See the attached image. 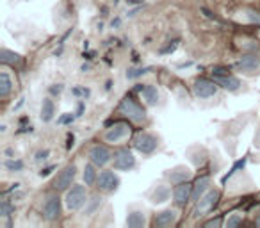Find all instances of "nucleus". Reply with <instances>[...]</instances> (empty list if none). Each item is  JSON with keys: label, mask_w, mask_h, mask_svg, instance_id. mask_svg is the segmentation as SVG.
<instances>
[{"label": "nucleus", "mask_w": 260, "mask_h": 228, "mask_svg": "<svg viewBox=\"0 0 260 228\" xmlns=\"http://www.w3.org/2000/svg\"><path fill=\"white\" fill-rule=\"evenodd\" d=\"M152 72V66H143V68H130L126 72V79H139V77L146 75Z\"/></svg>", "instance_id": "obj_27"}, {"label": "nucleus", "mask_w": 260, "mask_h": 228, "mask_svg": "<svg viewBox=\"0 0 260 228\" xmlns=\"http://www.w3.org/2000/svg\"><path fill=\"white\" fill-rule=\"evenodd\" d=\"M13 214V205L8 202V200H4V202L0 203V216L2 217H11Z\"/></svg>", "instance_id": "obj_31"}, {"label": "nucleus", "mask_w": 260, "mask_h": 228, "mask_svg": "<svg viewBox=\"0 0 260 228\" xmlns=\"http://www.w3.org/2000/svg\"><path fill=\"white\" fill-rule=\"evenodd\" d=\"M73 141H75V138H73V134H68V145H66V148H73V145H75V143H73Z\"/></svg>", "instance_id": "obj_41"}, {"label": "nucleus", "mask_w": 260, "mask_h": 228, "mask_svg": "<svg viewBox=\"0 0 260 228\" xmlns=\"http://www.w3.org/2000/svg\"><path fill=\"white\" fill-rule=\"evenodd\" d=\"M75 177H77V166L75 164H70V166L62 168L57 173V177L52 180V187H54L55 191H68L73 185Z\"/></svg>", "instance_id": "obj_5"}, {"label": "nucleus", "mask_w": 260, "mask_h": 228, "mask_svg": "<svg viewBox=\"0 0 260 228\" xmlns=\"http://www.w3.org/2000/svg\"><path fill=\"white\" fill-rule=\"evenodd\" d=\"M202 13H203V15H205V16H207V18H209V20H214V22H217V23H219V20H217V16H214L212 13L209 11V9L202 8Z\"/></svg>", "instance_id": "obj_38"}, {"label": "nucleus", "mask_w": 260, "mask_h": 228, "mask_svg": "<svg viewBox=\"0 0 260 228\" xmlns=\"http://www.w3.org/2000/svg\"><path fill=\"white\" fill-rule=\"evenodd\" d=\"M235 68H237L239 72L253 73L260 68V57L256 54H253V52H248V54H244L237 62H235Z\"/></svg>", "instance_id": "obj_13"}, {"label": "nucleus", "mask_w": 260, "mask_h": 228, "mask_svg": "<svg viewBox=\"0 0 260 228\" xmlns=\"http://www.w3.org/2000/svg\"><path fill=\"white\" fill-rule=\"evenodd\" d=\"M96 187L100 189L102 192H114V191H118L119 177L114 173V171H102V173L98 175Z\"/></svg>", "instance_id": "obj_9"}, {"label": "nucleus", "mask_w": 260, "mask_h": 228, "mask_svg": "<svg viewBox=\"0 0 260 228\" xmlns=\"http://www.w3.org/2000/svg\"><path fill=\"white\" fill-rule=\"evenodd\" d=\"M118 2H119V0H114V4H118Z\"/></svg>", "instance_id": "obj_45"}, {"label": "nucleus", "mask_w": 260, "mask_h": 228, "mask_svg": "<svg viewBox=\"0 0 260 228\" xmlns=\"http://www.w3.org/2000/svg\"><path fill=\"white\" fill-rule=\"evenodd\" d=\"M55 170V166H48V168H43V170L40 171V177H48V175L52 173V171Z\"/></svg>", "instance_id": "obj_39"}, {"label": "nucleus", "mask_w": 260, "mask_h": 228, "mask_svg": "<svg viewBox=\"0 0 260 228\" xmlns=\"http://www.w3.org/2000/svg\"><path fill=\"white\" fill-rule=\"evenodd\" d=\"M13 91V80L8 72L0 73V98H8Z\"/></svg>", "instance_id": "obj_22"}, {"label": "nucleus", "mask_w": 260, "mask_h": 228, "mask_svg": "<svg viewBox=\"0 0 260 228\" xmlns=\"http://www.w3.org/2000/svg\"><path fill=\"white\" fill-rule=\"evenodd\" d=\"M205 226L207 228H212V226H223V217L221 216H217V217H214V219H209V221H205Z\"/></svg>", "instance_id": "obj_34"}, {"label": "nucleus", "mask_w": 260, "mask_h": 228, "mask_svg": "<svg viewBox=\"0 0 260 228\" xmlns=\"http://www.w3.org/2000/svg\"><path fill=\"white\" fill-rule=\"evenodd\" d=\"M75 118H77L75 112H66L64 116L59 118V123H61V125H70V123H73V121H75Z\"/></svg>", "instance_id": "obj_33"}, {"label": "nucleus", "mask_w": 260, "mask_h": 228, "mask_svg": "<svg viewBox=\"0 0 260 228\" xmlns=\"http://www.w3.org/2000/svg\"><path fill=\"white\" fill-rule=\"evenodd\" d=\"M246 16L251 23H256L260 27V13L255 11V9H246Z\"/></svg>", "instance_id": "obj_32"}, {"label": "nucleus", "mask_w": 260, "mask_h": 228, "mask_svg": "<svg viewBox=\"0 0 260 228\" xmlns=\"http://www.w3.org/2000/svg\"><path fill=\"white\" fill-rule=\"evenodd\" d=\"M146 224V216L141 210H134L126 216V226L128 228H143Z\"/></svg>", "instance_id": "obj_18"}, {"label": "nucleus", "mask_w": 260, "mask_h": 228, "mask_svg": "<svg viewBox=\"0 0 260 228\" xmlns=\"http://www.w3.org/2000/svg\"><path fill=\"white\" fill-rule=\"evenodd\" d=\"M54 114H55L54 100H52V98H45L43 104H41V120H43L45 123H48V121H52Z\"/></svg>", "instance_id": "obj_20"}, {"label": "nucleus", "mask_w": 260, "mask_h": 228, "mask_svg": "<svg viewBox=\"0 0 260 228\" xmlns=\"http://www.w3.org/2000/svg\"><path fill=\"white\" fill-rule=\"evenodd\" d=\"M178 43H180V41H178V40H173V41H170V43H168L166 47H162V48H160V50H159V54H160V55H166V54H173V52H175V50H177V48H178Z\"/></svg>", "instance_id": "obj_30"}, {"label": "nucleus", "mask_w": 260, "mask_h": 228, "mask_svg": "<svg viewBox=\"0 0 260 228\" xmlns=\"http://www.w3.org/2000/svg\"><path fill=\"white\" fill-rule=\"evenodd\" d=\"M170 182L173 185L180 184V182H189V178H191V171L187 170V168H177V170H173L170 175Z\"/></svg>", "instance_id": "obj_21"}, {"label": "nucleus", "mask_w": 260, "mask_h": 228, "mask_svg": "<svg viewBox=\"0 0 260 228\" xmlns=\"http://www.w3.org/2000/svg\"><path fill=\"white\" fill-rule=\"evenodd\" d=\"M214 80L217 82V86H221L226 91H237L241 87V80L237 77H234L232 73H226V75H217L214 77Z\"/></svg>", "instance_id": "obj_15"}, {"label": "nucleus", "mask_w": 260, "mask_h": 228, "mask_svg": "<svg viewBox=\"0 0 260 228\" xmlns=\"http://www.w3.org/2000/svg\"><path fill=\"white\" fill-rule=\"evenodd\" d=\"M112 162H114L116 171H128L136 166V157L128 148H119L112 155Z\"/></svg>", "instance_id": "obj_7"}, {"label": "nucleus", "mask_w": 260, "mask_h": 228, "mask_svg": "<svg viewBox=\"0 0 260 228\" xmlns=\"http://www.w3.org/2000/svg\"><path fill=\"white\" fill-rule=\"evenodd\" d=\"M48 155H50V152H48V150H40V152L36 153V160H38V162H40V160H45Z\"/></svg>", "instance_id": "obj_36"}, {"label": "nucleus", "mask_w": 260, "mask_h": 228, "mask_svg": "<svg viewBox=\"0 0 260 228\" xmlns=\"http://www.w3.org/2000/svg\"><path fill=\"white\" fill-rule=\"evenodd\" d=\"M192 196V184L191 182H180L173 189V202L177 207H185V203Z\"/></svg>", "instance_id": "obj_12"}, {"label": "nucleus", "mask_w": 260, "mask_h": 228, "mask_svg": "<svg viewBox=\"0 0 260 228\" xmlns=\"http://www.w3.org/2000/svg\"><path fill=\"white\" fill-rule=\"evenodd\" d=\"M258 36H260V29H258Z\"/></svg>", "instance_id": "obj_46"}, {"label": "nucleus", "mask_w": 260, "mask_h": 228, "mask_svg": "<svg viewBox=\"0 0 260 228\" xmlns=\"http://www.w3.org/2000/svg\"><path fill=\"white\" fill-rule=\"evenodd\" d=\"M102 202H104V198L102 196H93L91 200H87V203H89V207H86V212L84 214H87V216H91V214L94 212V210L98 209V207L102 205Z\"/></svg>", "instance_id": "obj_28"}, {"label": "nucleus", "mask_w": 260, "mask_h": 228, "mask_svg": "<svg viewBox=\"0 0 260 228\" xmlns=\"http://www.w3.org/2000/svg\"><path fill=\"white\" fill-rule=\"evenodd\" d=\"M119 23H121V20L116 18V20H112V22H111V27H112V29H114V27H119Z\"/></svg>", "instance_id": "obj_42"}, {"label": "nucleus", "mask_w": 260, "mask_h": 228, "mask_svg": "<svg viewBox=\"0 0 260 228\" xmlns=\"http://www.w3.org/2000/svg\"><path fill=\"white\" fill-rule=\"evenodd\" d=\"M141 98L148 105H157V102H159V91H157V87L152 86V84H146L141 89Z\"/></svg>", "instance_id": "obj_19"}, {"label": "nucleus", "mask_w": 260, "mask_h": 228, "mask_svg": "<svg viewBox=\"0 0 260 228\" xmlns=\"http://www.w3.org/2000/svg\"><path fill=\"white\" fill-rule=\"evenodd\" d=\"M178 221V212L173 209H166L162 212H159L155 217H153V226L155 228H168L173 226Z\"/></svg>", "instance_id": "obj_14"}, {"label": "nucleus", "mask_w": 260, "mask_h": 228, "mask_svg": "<svg viewBox=\"0 0 260 228\" xmlns=\"http://www.w3.org/2000/svg\"><path fill=\"white\" fill-rule=\"evenodd\" d=\"M221 198V191L219 189H209L202 198L196 202V210H194V216L200 217V216H205V214L212 212L214 207L217 205Z\"/></svg>", "instance_id": "obj_4"}, {"label": "nucleus", "mask_w": 260, "mask_h": 228, "mask_svg": "<svg viewBox=\"0 0 260 228\" xmlns=\"http://www.w3.org/2000/svg\"><path fill=\"white\" fill-rule=\"evenodd\" d=\"M72 93L75 96H89V89H86V87H73Z\"/></svg>", "instance_id": "obj_35"}, {"label": "nucleus", "mask_w": 260, "mask_h": 228, "mask_svg": "<svg viewBox=\"0 0 260 228\" xmlns=\"http://www.w3.org/2000/svg\"><path fill=\"white\" fill-rule=\"evenodd\" d=\"M4 166H6V170H8V171L18 173V171L23 170V166H25V164H23L22 159H15V157H9V159L4 162Z\"/></svg>", "instance_id": "obj_26"}, {"label": "nucleus", "mask_w": 260, "mask_h": 228, "mask_svg": "<svg viewBox=\"0 0 260 228\" xmlns=\"http://www.w3.org/2000/svg\"><path fill=\"white\" fill-rule=\"evenodd\" d=\"M118 112L121 116L128 118L130 121H136V123H141L146 120V111L138 100H134L132 96H125L118 105Z\"/></svg>", "instance_id": "obj_1"}, {"label": "nucleus", "mask_w": 260, "mask_h": 228, "mask_svg": "<svg viewBox=\"0 0 260 228\" xmlns=\"http://www.w3.org/2000/svg\"><path fill=\"white\" fill-rule=\"evenodd\" d=\"M126 2H130V4H141L139 0H126Z\"/></svg>", "instance_id": "obj_44"}, {"label": "nucleus", "mask_w": 260, "mask_h": 228, "mask_svg": "<svg viewBox=\"0 0 260 228\" xmlns=\"http://www.w3.org/2000/svg\"><path fill=\"white\" fill-rule=\"evenodd\" d=\"M96 180H98L96 166H94L93 162L86 164V168H84V184H86V185H93V184H96Z\"/></svg>", "instance_id": "obj_24"}, {"label": "nucleus", "mask_w": 260, "mask_h": 228, "mask_svg": "<svg viewBox=\"0 0 260 228\" xmlns=\"http://www.w3.org/2000/svg\"><path fill=\"white\" fill-rule=\"evenodd\" d=\"M130 136H132V127H130V123H126V121H116L114 125H111V127L105 131L104 141L111 143V145H119V143H123L125 139H128Z\"/></svg>", "instance_id": "obj_2"}, {"label": "nucleus", "mask_w": 260, "mask_h": 228, "mask_svg": "<svg viewBox=\"0 0 260 228\" xmlns=\"http://www.w3.org/2000/svg\"><path fill=\"white\" fill-rule=\"evenodd\" d=\"M166 200H170V187H166V185H157L155 192H153V196H152V202L162 203V202H166Z\"/></svg>", "instance_id": "obj_25"}, {"label": "nucleus", "mask_w": 260, "mask_h": 228, "mask_svg": "<svg viewBox=\"0 0 260 228\" xmlns=\"http://www.w3.org/2000/svg\"><path fill=\"white\" fill-rule=\"evenodd\" d=\"M241 223H242V214L241 212H234L230 217H226V221H224V226H226V228H235V226H239Z\"/></svg>", "instance_id": "obj_29"}, {"label": "nucleus", "mask_w": 260, "mask_h": 228, "mask_svg": "<svg viewBox=\"0 0 260 228\" xmlns=\"http://www.w3.org/2000/svg\"><path fill=\"white\" fill-rule=\"evenodd\" d=\"M23 61V57L16 52H11L8 48H2L0 50V62L2 64H9V66H20Z\"/></svg>", "instance_id": "obj_17"}, {"label": "nucleus", "mask_w": 260, "mask_h": 228, "mask_svg": "<svg viewBox=\"0 0 260 228\" xmlns=\"http://www.w3.org/2000/svg\"><path fill=\"white\" fill-rule=\"evenodd\" d=\"M61 212H62L61 198L59 196H50L43 205V217L47 221H50V223H54V221H57L61 217Z\"/></svg>", "instance_id": "obj_11"}, {"label": "nucleus", "mask_w": 260, "mask_h": 228, "mask_svg": "<svg viewBox=\"0 0 260 228\" xmlns=\"http://www.w3.org/2000/svg\"><path fill=\"white\" fill-rule=\"evenodd\" d=\"M246 162H248V155H244L242 157V159H239L237 162L234 164V166L230 168V170L226 171V173H224V177L221 178V182H223V184H226L228 180H230L232 177H234L235 173H239V171H242L246 168Z\"/></svg>", "instance_id": "obj_23"}, {"label": "nucleus", "mask_w": 260, "mask_h": 228, "mask_svg": "<svg viewBox=\"0 0 260 228\" xmlns=\"http://www.w3.org/2000/svg\"><path fill=\"white\" fill-rule=\"evenodd\" d=\"M84 109H86V105H84V102H80V104H79V107H77V112H75V114H77V118H80V116H82Z\"/></svg>", "instance_id": "obj_40"}, {"label": "nucleus", "mask_w": 260, "mask_h": 228, "mask_svg": "<svg viewBox=\"0 0 260 228\" xmlns=\"http://www.w3.org/2000/svg\"><path fill=\"white\" fill-rule=\"evenodd\" d=\"M64 203L66 209L72 210V212H77V210L82 209L87 203V192L84 189V185H72V189L66 191Z\"/></svg>", "instance_id": "obj_3"}, {"label": "nucleus", "mask_w": 260, "mask_h": 228, "mask_svg": "<svg viewBox=\"0 0 260 228\" xmlns=\"http://www.w3.org/2000/svg\"><path fill=\"white\" fill-rule=\"evenodd\" d=\"M210 189V178L209 177H200L198 180L192 184V196L191 200L192 202H198L203 194Z\"/></svg>", "instance_id": "obj_16"}, {"label": "nucleus", "mask_w": 260, "mask_h": 228, "mask_svg": "<svg viewBox=\"0 0 260 228\" xmlns=\"http://www.w3.org/2000/svg\"><path fill=\"white\" fill-rule=\"evenodd\" d=\"M89 160L96 168H105L112 160V153L109 152L107 146H104V145H94L93 148L89 150Z\"/></svg>", "instance_id": "obj_10"}, {"label": "nucleus", "mask_w": 260, "mask_h": 228, "mask_svg": "<svg viewBox=\"0 0 260 228\" xmlns=\"http://www.w3.org/2000/svg\"><path fill=\"white\" fill-rule=\"evenodd\" d=\"M255 224H256V226H260V214L255 217Z\"/></svg>", "instance_id": "obj_43"}, {"label": "nucleus", "mask_w": 260, "mask_h": 228, "mask_svg": "<svg viewBox=\"0 0 260 228\" xmlns=\"http://www.w3.org/2000/svg\"><path fill=\"white\" fill-rule=\"evenodd\" d=\"M159 146V141H157L155 136L148 134V132H139L138 136L134 138V148L138 152H141L143 155H150L153 153Z\"/></svg>", "instance_id": "obj_6"}, {"label": "nucleus", "mask_w": 260, "mask_h": 228, "mask_svg": "<svg viewBox=\"0 0 260 228\" xmlns=\"http://www.w3.org/2000/svg\"><path fill=\"white\" fill-rule=\"evenodd\" d=\"M50 93L52 94H61L62 93V84H54V86L50 87Z\"/></svg>", "instance_id": "obj_37"}, {"label": "nucleus", "mask_w": 260, "mask_h": 228, "mask_svg": "<svg viewBox=\"0 0 260 228\" xmlns=\"http://www.w3.org/2000/svg\"><path fill=\"white\" fill-rule=\"evenodd\" d=\"M192 93H194L196 98H212L214 94L217 93V82L216 80H209V79H196L194 84H192Z\"/></svg>", "instance_id": "obj_8"}]
</instances>
